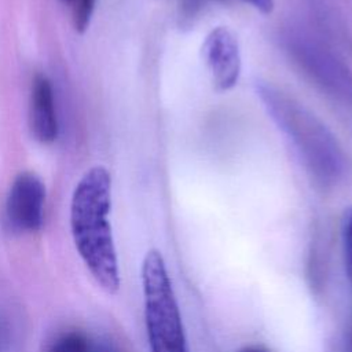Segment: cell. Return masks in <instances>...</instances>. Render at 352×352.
I'll use <instances>...</instances> for the list:
<instances>
[{"label":"cell","mask_w":352,"mask_h":352,"mask_svg":"<svg viewBox=\"0 0 352 352\" xmlns=\"http://www.w3.org/2000/svg\"><path fill=\"white\" fill-rule=\"evenodd\" d=\"M111 179L104 166H94L77 183L70 204V230L76 249L98 285L113 294L120 289L110 206Z\"/></svg>","instance_id":"6da1fadb"},{"label":"cell","mask_w":352,"mask_h":352,"mask_svg":"<svg viewBox=\"0 0 352 352\" xmlns=\"http://www.w3.org/2000/svg\"><path fill=\"white\" fill-rule=\"evenodd\" d=\"M257 94L270 117L296 147L311 176L324 187L340 182L345 173V157L326 125L272 85L261 84Z\"/></svg>","instance_id":"7a4b0ae2"},{"label":"cell","mask_w":352,"mask_h":352,"mask_svg":"<svg viewBox=\"0 0 352 352\" xmlns=\"http://www.w3.org/2000/svg\"><path fill=\"white\" fill-rule=\"evenodd\" d=\"M142 287L150 352H190L172 280L157 249L143 258Z\"/></svg>","instance_id":"3957f363"},{"label":"cell","mask_w":352,"mask_h":352,"mask_svg":"<svg viewBox=\"0 0 352 352\" xmlns=\"http://www.w3.org/2000/svg\"><path fill=\"white\" fill-rule=\"evenodd\" d=\"M287 43L293 58L318 85L333 98L352 103V74L323 43L305 33L290 34Z\"/></svg>","instance_id":"277c9868"},{"label":"cell","mask_w":352,"mask_h":352,"mask_svg":"<svg viewBox=\"0 0 352 352\" xmlns=\"http://www.w3.org/2000/svg\"><path fill=\"white\" fill-rule=\"evenodd\" d=\"M45 187L32 172L19 173L6 199V221L12 232L33 234L41 230L44 221Z\"/></svg>","instance_id":"5b68a950"},{"label":"cell","mask_w":352,"mask_h":352,"mask_svg":"<svg viewBox=\"0 0 352 352\" xmlns=\"http://www.w3.org/2000/svg\"><path fill=\"white\" fill-rule=\"evenodd\" d=\"M202 56L217 91L235 87L241 74V52L235 36L227 28L219 26L208 33L202 44Z\"/></svg>","instance_id":"8992f818"},{"label":"cell","mask_w":352,"mask_h":352,"mask_svg":"<svg viewBox=\"0 0 352 352\" xmlns=\"http://www.w3.org/2000/svg\"><path fill=\"white\" fill-rule=\"evenodd\" d=\"M29 122L33 136L41 143H52L58 136V118L51 81L36 74L32 81Z\"/></svg>","instance_id":"52a82bcc"},{"label":"cell","mask_w":352,"mask_h":352,"mask_svg":"<svg viewBox=\"0 0 352 352\" xmlns=\"http://www.w3.org/2000/svg\"><path fill=\"white\" fill-rule=\"evenodd\" d=\"M44 352H96V345L80 330H65L45 344Z\"/></svg>","instance_id":"ba28073f"},{"label":"cell","mask_w":352,"mask_h":352,"mask_svg":"<svg viewBox=\"0 0 352 352\" xmlns=\"http://www.w3.org/2000/svg\"><path fill=\"white\" fill-rule=\"evenodd\" d=\"M69 8L72 14L73 26L78 33H84L89 25L95 0H62Z\"/></svg>","instance_id":"9c48e42d"},{"label":"cell","mask_w":352,"mask_h":352,"mask_svg":"<svg viewBox=\"0 0 352 352\" xmlns=\"http://www.w3.org/2000/svg\"><path fill=\"white\" fill-rule=\"evenodd\" d=\"M341 241H342L345 268L352 285V206L345 210L341 221Z\"/></svg>","instance_id":"30bf717a"},{"label":"cell","mask_w":352,"mask_h":352,"mask_svg":"<svg viewBox=\"0 0 352 352\" xmlns=\"http://www.w3.org/2000/svg\"><path fill=\"white\" fill-rule=\"evenodd\" d=\"M245 4L252 6L263 14H270L274 10V0H241Z\"/></svg>","instance_id":"8fae6325"},{"label":"cell","mask_w":352,"mask_h":352,"mask_svg":"<svg viewBox=\"0 0 352 352\" xmlns=\"http://www.w3.org/2000/svg\"><path fill=\"white\" fill-rule=\"evenodd\" d=\"M8 344V329L4 320L0 318V352H4Z\"/></svg>","instance_id":"7c38bea8"},{"label":"cell","mask_w":352,"mask_h":352,"mask_svg":"<svg viewBox=\"0 0 352 352\" xmlns=\"http://www.w3.org/2000/svg\"><path fill=\"white\" fill-rule=\"evenodd\" d=\"M238 352H271V351L261 345H248V346L241 348Z\"/></svg>","instance_id":"4fadbf2b"},{"label":"cell","mask_w":352,"mask_h":352,"mask_svg":"<svg viewBox=\"0 0 352 352\" xmlns=\"http://www.w3.org/2000/svg\"><path fill=\"white\" fill-rule=\"evenodd\" d=\"M96 352H120L114 345L109 342H103L99 346H96Z\"/></svg>","instance_id":"5bb4252c"}]
</instances>
